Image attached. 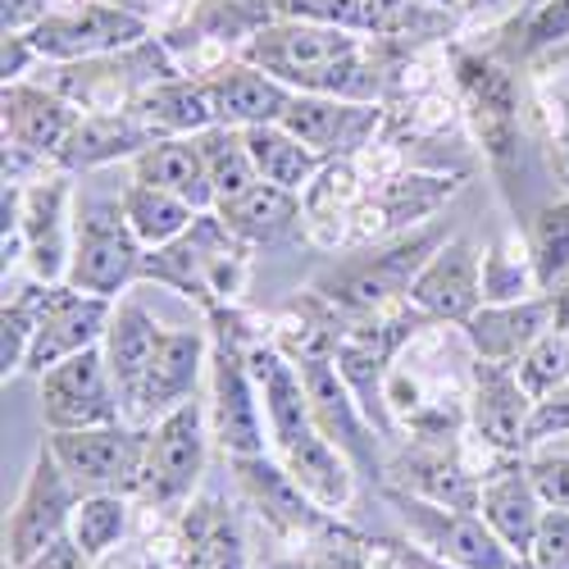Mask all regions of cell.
Instances as JSON below:
<instances>
[{"label": "cell", "mask_w": 569, "mask_h": 569, "mask_svg": "<svg viewBox=\"0 0 569 569\" xmlns=\"http://www.w3.org/2000/svg\"><path fill=\"white\" fill-rule=\"evenodd\" d=\"M219 219L228 223L232 237H242L247 247H273L282 237H292L306 219V206H301V192H288L278 182H256L251 192L232 197V201H219L214 206Z\"/></svg>", "instance_id": "30"}, {"label": "cell", "mask_w": 569, "mask_h": 569, "mask_svg": "<svg viewBox=\"0 0 569 569\" xmlns=\"http://www.w3.org/2000/svg\"><path fill=\"white\" fill-rule=\"evenodd\" d=\"M210 365V333L206 328H160V342L141 369L132 397L123 410L132 419H156L182 406L187 397H197V383Z\"/></svg>", "instance_id": "17"}, {"label": "cell", "mask_w": 569, "mask_h": 569, "mask_svg": "<svg viewBox=\"0 0 569 569\" xmlns=\"http://www.w3.org/2000/svg\"><path fill=\"white\" fill-rule=\"evenodd\" d=\"M178 569H247V538L219 497H201L182 515Z\"/></svg>", "instance_id": "29"}, {"label": "cell", "mask_w": 569, "mask_h": 569, "mask_svg": "<svg viewBox=\"0 0 569 569\" xmlns=\"http://www.w3.org/2000/svg\"><path fill=\"white\" fill-rule=\"evenodd\" d=\"M232 479L237 488L247 492V501L260 510V519L269 529L288 533V538H328L338 529V519L328 515L292 473L282 460H269L264 456H232Z\"/></svg>", "instance_id": "16"}, {"label": "cell", "mask_w": 569, "mask_h": 569, "mask_svg": "<svg viewBox=\"0 0 569 569\" xmlns=\"http://www.w3.org/2000/svg\"><path fill=\"white\" fill-rule=\"evenodd\" d=\"M51 10H56V0H0V28L6 32H32Z\"/></svg>", "instance_id": "52"}, {"label": "cell", "mask_w": 569, "mask_h": 569, "mask_svg": "<svg viewBox=\"0 0 569 569\" xmlns=\"http://www.w3.org/2000/svg\"><path fill=\"white\" fill-rule=\"evenodd\" d=\"M479 515L519 560H529L538 525L547 515V501L533 488V473H529L525 456H501L488 473H479Z\"/></svg>", "instance_id": "21"}, {"label": "cell", "mask_w": 569, "mask_h": 569, "mask_svg": "<svg viewBox=\"0 0 569 569\" xmlns=\"http://www.w3.org/2000/svg\"><path fill=\"white\" fill-rule=\"evenodd\" d=\"M506 0H465V14H488V10H501Z\"/></svg>", "instance_id": "57"}, {"label": "cell", "mask_w": 569, "mask_h": 569, "mask_svg": "<svg viewBox=\"0 0 569 569\" xmlns=\"http://www.w3.org/2000/svg\"><path fill=\"white\" fill-rule=\"evenodd\" d=\"M269 23H278L273 0H192V6H187L182 37L206 41L219 56L232 60V56H242Z\"/></svg>", "instance_id": "33"}, {"label": "cell", "mask_w": 569, "mask_h": 569, "mask_svg": "<svg viewBox=\"0 0 569 569\" xmlns=\"http://www.w3.org/2000/svg\"><path fill=\"white\" fill-rule=\"evenodd\" d=\"M110 315H114L110 297H91V292L69 288V282H56L51 301H46V315H41V328L32 338L23 373L41 378L46 369H56L60 360H69V356H78L87 347H101L106 328H110Z\"/></svg>", "instance_id": "20"}, {"label": "cell", "mask_w": 569, "mask_h": 569, "mask_svg": "<svg viewBox=\"0 0 569 569\" xmlns=\"http://www.w3.org/2000/svg\"><path fill=\"white\" fill-rule=\"evenodd\" d=\"M141 260H147V247L128 228L123 201L82 197L73 206V260L64 278L69 288L114 301L119 292H128L132 278H141Z\"/></svg>", "instance_id": "6"}, {"label": "cell", "mask_w": 569, "mask_h": 569, "mask_svg": "<svg viewBox=\"0 0 569 569\" xmlns=\"http://www.w3.org/2000/svg\"><path fill=\"white\" fill-rule=\"evenodd\" d=\"M529 473H533V488L547 506L569 510V456H533Z\"/></svg>", "instance_id": "51"}, {"label": "cell", "mask_w": 569, "mask_h": 569, "mask_svg": "<svg viewBox=\"0 0 569 569\" xmlns=\"http://www.w3.org/2000/svg\"><path fill=\"white\" fill-rule=\"evenodd\" d=\"M533 397L519 383L515 365L479 360L469 365V397H465V419L473 438L497 456H525V423H529Z\"/></svg>", "instance_id": "18"}, {"label": "cell", "mask_w": 569, "mask_h": 569, "mask_svg": "<svg viewBox=\"0 0 569 569\" xmlns=\"http://www.w3.org/2000/svg\"><path fill=\"white\" fill-rule=\"evenodd\" d=\"M278 19L292 23H328V28H351L365 32V0H273Z\"/></svg>", "instance_id": "47"}, {"label": "cell", "mask_w": 569, "mask_h": 569, "mask_svg": "<svg viewBox=\"0 0 569 569\" xmlns=\"http://www.w3.org/2000/svg\"><path fill=\"white\" fill-rule=\"evenodd\" d=\"M529 565L533 569H569V510L547 506L533 551H529Z\"/></svg>", "instance_id": "49"}, {"label": "cell", "mask_w": 569, "mask_h": 569, "mask_svg": "<svg viewBox=\"0 0 569 569\" xmlns=\"http://www.w3.org/2000/svg\"><path fill=\"white\" fill-rule=\"evenodd\" d=\"M415 310H423L433 323H465L473 310L483 306V260L465 237H451V242L419 269V278L410 282Z\"/></svg>", "instance_id": "23"}, {"label": "cell", "mask_w": 569, "mask_h": 569, "mask_svg": "<svg viewBox=\"0 0 569 569\" xmlns=\"http://www.w3.org/2000/svg\"><path fill=\"white\" fill-rule=\"evenodd\" d=\"M87 565H91V556L73 542V533H64L56 547H46L28 569H87Z\"/></svg>", "instance_id": "55"}, {"label": "cell", "mask_w": 569, "mask_h": 569, "mask_svg": "<svg viewBox=\"0 0 569 569\" xmlns=\"http://www.w3.org/2000/svg\"><path fill=\"white\" fill-rule=\"evenodd\" d=\"M456 82L465 91V106L479 128V141L497 164L515 156V114H519V91L515 78L492 56H456Z\"/></svg>", "instance_id": "25"}, {"label": "cell", "mask_w": 569, "mask_h": 569, "mask_svg": "<svg viewBox=\"0 0 569 569\" xmlns=\"http://www.w3.org/2000/svg\"><path fill=\"white\" fill-rule=\"evenodd\" d=\"M147 37H151V19L132 6H119V0H78V6L51 10L28 32L37 60L51 64L114 56L128 51V46H141Z\"/></svg>", "instance_id": "9"}, {"label": "cell", "mask_w": 569, "mask_h": 569, "mask_svg": "<svg viewBox=\"0 0 569 569\" xmlns=\"http://www.w3.org/2000/svg\"><path fill=\"white\" fill-rule=\"evenodd\" d=\"M210 410L187 397L182 406H173L169 415L156 419L151 429V447H147V469H141L137 497L164 510V506H182L192 497V488L206 473V447H210Z\"/></svg>", "instance_id": "11"}, {"label": "cell", "mask_w": 569, "mask_h": 569, "mask_svg": "<svg viewBox=\"0 0 569 569\" xmlns=\"http://www.w3.org/2000/svg\"><path fill=\"white\" fill-rule=\"evenodd\" d=\"M78 501H82V492L69 483V473L60 469L51 447L41 442V451L28 469V483L6 519V565L28 569L46 547H56L73 525Z\"/></svg>", "instance_id": "12"}, {"label": "cell", "mask_w": 569, "mask_h": 569, "mask_svg": "<svg viewBox=\"0 0 569 569\" xmlns=\"http://www.w3.org/2000/svg\"><path fill=\"white\" fill-rule=\"evenodd\" d=\"M51 288L56 282H23V288H6V310H0V378L23 373L28 365V351H32V338L41 328V315H46V301H51Z\"/></svg>", "instance_id": "39"}, {"label": "cell", "mask_w": 569, "mask_h": 569, "mask_svg": "<svg viewBox=\"0 0 569 569\" xmlns=\"http://www.w3.org/2000/svg\"><path fill=\"white\" fill-rule=\"evenodd\" d=\"M460 28V14L438 10L429 0H365V37L383 56L415 51L419 41H442Z\"/></svg>", "instance_id": "32"}, {"label": "cell", "mask_w": 569, "mask_h": 569, "mask_svg": "<svg viewBox=\"0 0 569 569\" xmlns=\"http://www.w3.org/2000/svg\"><path fill=\"white\" fill-rule=\"evenodd\" d=\"M565 41H569V0H542V6H533L519 51H525V56H542V51H551V46H565Z\"/></svg>", "instance_id": "48"}, {"label": "cell", "mask_w": 569, "mask_h": 569, "mask_svg": "<svg viewBox=\"0 0 569 569\" xmlns=\"http://www.w3.org/2000/svg\"><path fill=\"white\" fill-rule=\"evenodd\" d=\"M73 187L69 173L32 178L19 182V237H23V260L32 278L41 282H64L73 260Z\"/></svg>", "instance_id": "15"}, {"label": "cell", "mask_w": 569, "mask_h": 569, "mask_svg": "<svg viewBox=\"0 0 569 569\" xmlns=\"http://www.w3.org/2000/svg\"><path fill=\"white\" fill-rule=\"evenodd\" d=\"M529 256H533L538 288L556 292V282L569 273V197L538 210V219L529 228Z\"/></svg>", "instance_id": "42"}, {"label": "cell", "mask_w": 569, "mask_h": 569, "mask_svg": "<svg viewBox=\"0 0 569 569\" xmlns=\"http://www.w3.org/2000/svg\"><path fill=\"white\" fill-rule=\"evenodd\" d=\"M197 147H201L206 169H210V182H214V206L251 192V187L260 182V169L251 160V147H247V132L242 128L214 123V128L197 132Z\"/></svg>", "instance_id": "40"}, {"label": "cell", "mask_w": 569, "mask_h": 569, "mask_svg": "<svg viewBox=\"0 0 569 569\" xmlns=\"http://www.w3.org/2000/svg\"><path fill=\"white\" fill-rule=\"evenodd\" d=\"M533 114H538V128H542V141H547V160H551L556 178L569 192V101L556 97V91H538Z\"/></svg>", "instance_id": "46"}, {"label": "cell", "mask_w": 569, "mask_h": 569, "mask_svg": "<svg viewBox=\"0 0 569 569\" xmlns=\"http://www.w3.org/2000/svg\"><path fill=\"white\" fill-rule=\"evenodd\" d=\"M82 110L60 97L56 87H32V82H6L0 91V123H6V156H28V160H51L78 128Z\"/></svg>", "instance_id": "19"}, {"label": "cell", "mask_w": 569, "mask_h": 569, "mask_svg": "<svg viewBox=\"0 0 569 569\" xmlns=\"http://www.w3.org/2000/svg\"><path fill=\"white\" fill-rule=\"evenodd\" d=\"M160 132L147 128L132 110H114V114H82L78 128L69 132V141L56 156L60 173H87L114 160H137L147 147H156Z\"/></svg>", "instance_id": "27"}, {"label": "cell", "mask_w": 569, "mask_h": 569, "mask_svg": "<svg viewBox=\"0 0 569 569\" xmlns=\"http://www.w3.org/2000/svg\"><path fill=\"white\" fill-rule=\"evenodd\" d=\"M242 60L264 69L278 82H288L292 91H315V97L373 101L383 91L378 46L369 51L365 32H351V28L278 19L247 46Z\"/></svg>", "instance_id": "2"}, {"label": "cell", "mask_w": 569, "mask_h": 569, "mask_svg": "<svg viewBox=\"0 0 569 569\" xmlns=\"http://www.w3.org/2000/svg\"><path fill=\"white\" fill-rule=\"evenodd\" d=\"M251 373L260 383V401H264V419H269V442L278 451V460L288 465L292 479L328 510L338 515L351 506L356 497V465L319 433V423L310 415V397L301 383V369L269 342H256L247 351Z\"/></svg>", "instance_id": "1"}, {"label": "cell", "mask_w": 569, "mask_h": 569, "mask_svg": "<svg viewBox=\"0 0 569 569\" xmlns=\"http://www.w3.org/2000/svg\"><path fill=\"white\" fill-rule=\"evenodd\" d=\"M206 91H210V106H214V119L228 123V128H256V123H282L297 91L288 82L269 78L264 69L247 64L242 56H232L228 64L201 73Z\"/></svg>", "instance_id": "26"}, {"label": "cell", "mask_w": 569, "mask_h": 569, "mask_svg": "<svg viewBox=\"0 0 569 569\" xmlns=\"http://www.w3.org/2000/svg\"><path fill=\"white\" fill-rule=\"evenodd\" d=\"M69 533L91 560L110 556L119 547V538L128 533V497L123 492H87L73 510Z\"/></svg>", "instance_id": "41"}, {"label": "cell", "mask_w": 569, "mask_h": 569, "mask_svg": "<svg viewBox=\"0 0 569 569\" xmlns=\"http://www.w3.org/2000/svg\"><path fill=\"white\" fill-rule=\"evenodd\" d=\"M565 433H569V388L533 401L529 423H525V451L542 447L547 438H565Z\"/></svg>", "instance_id": "50"}, {"label": "cell", "mask_w": 569, "mask_h": 569, "mask_svg": "<svg viewBox=\"0 0 569 569\" xmlns=\"http://www.w3.org/2000/svg\"><path fill=\"white\" fill-rule=\"evenodd\" d=\"M247 132V147H251V160L260 169L264 182H278L288 192H306L315 182V173L328 164L319 151H310L297 132H288L282 123H256V128H242Z\"/></svg>", "instance_id": "37"}, {"label": "cell", "mask_w": 569, "mask_h": 569, "mask_svg": "<svg viewBox=\"0 0 569 569\" xmlns=\"http://www.w3.org/2000/svg\"><path fill=\"white\" fill-rule=\"evenodd\" d=\"M264 569H319L315 560H273V565H264Z\"/></svg>", "instance_id": "58"}, {"label": "cell", "mask_w": 569, "mask_h": 569, "mask_svg": "<svg viewBox=\"0 0 569 569\" xmlns=\"http://www.w3.org/2000/svg\"><path fill=\"white\" fill-rule=\"evenodd\" d=\"M551 301H556V328H565V333H569V273L556 282Z\"/></svg>", "instance_id": "56"}, {"label": "cell", "mask_w": 569, "mask_h": 569, "mask_svg": "<svg viewBox=\"0 0 569 569\" xmlns=\"http://www.w3.org/2000/svg\"><path fill=\"white\" fill-rule=\"evenodd\" d=\"M187 73L173 51L164 46V37H147L141 46L114 56H97V60H78V64H56V91L69 97L82 114H114V110H132V101L147 87Z\"/></svg>", "instance_id": "7"}, {"label": "cell", "mask_w": 569, "mask_h": 569, "mask_svg": "<svg viewBox=\"0 0 569 569\" xmlns=\"http://www.w3.org/2000/svg\"><path fill=\"white\" fill-rule=\"evenodd\" d=\"M456 192V178H429V173H401V178H388L383 187H373L369 197V210H373V242L383 232H397V228H415L419 219H429L442 201H451Z\"/></svg>", "instance_id": "36"}, {"label": "cell", "mask_w": 569, "mask_h": 569, "mask_svg": "<svg viewBox=\"0 0 569 569\" xmlns=\"http://www.w3.org/2000/svg\"><path fill=\"white\" fill-rule=\"evenodd\" d=\"M32 60H37V51H32L28 32H6V41H0V78H6V82H23V73H28Z\"/></svg>", "instance_id": "53"}, {"label": "cell", "mask_w": 569, "mask_h": 569, "mask_svg": "<svg viewBox=\"0 0 569 569\" xmlns=\"http://www.w3.org/2000/svg\"><path fill=\"white\" fill-rule=\"evenodd\" d=\"M37 383H41V419L51 433L101 429V423L123 419V401H119V388L110 378L101 347H87V351L60 360L56 369H46Z\"/></svg>", "instance_id": "14"}, {"label": "cell", "mask_w": 569, "mask_h": 569, "mask_svg": "<svg viewBox=\"0 0 569 569\" xmlns=\"http://www.w3.org/2000/svg\"><path fill=\"white\" fill-rule=\"evenodd\" d=\"M447 242L451 237H447L442 223L415 228L406 237H392V242H373L365 251H351V256L333 260L328 269H319L315 282H310V292H319L347 319L383 315L392 301L410 297V282L419 278V269L429 264Z\"/></svg>", "instance_id": "3"}, {"label": "cell", "mask_w": 569, "mask_h": 569, "mask_svg": "<svg viewBox=\"0 0 569 569\" xmlns=\"http://www.w3.org/2000/svg\"><path fill=\"white\" fill-rule=\"evenodd\" d=\"M360 201V178H356V156H342V160H328L315 182L306 187V219L310 223H333L342 214H351V206Z\"/></svg>", "instance_id": "44"}, {"label": "cell", "mask_w": 569, "mask_h": 569, "mask_svg": "<svg viewBox=\"0 0 569 569\" xmlns=\"http://www.w3.org/2000/svg\"><path fill=\"white\" fill-rule=\"evenodd\" d=\"M132 178L182 197L192 210H214V182L197 137H160L156 147H147L132 160Z\"/></svg>", "instance_id": "31"}, {"label": "cell", "mask_w": 569, "mask_h": 569, "mask_svg": "<svg viewBox=\"0 0 569 569\" xmlns=\"http://www.w3.org/2000/svg\"><path fill=\"white\" fill-rule=\"evenodd\" d=\"M356 547H360V533H347L342 525L328 533V551L315 560L319 569H360V556H356Z\"/></svg>", "instance_id": "54"}, {"label": "cell", "mask_w": 569, "mask_h": 569, "mask_svg": "<svg viewBox=\"0 0 569 569\" xmlns=\"http://www.w3.org/2000/svg\"><path fill=\"white\" fill-rule=\"evenodd\" d=\"M123 214H128V228L137 232V242L147 247V251H156V247H169L173 237H182L187 228H192V219L201 214V210H192L182 197H173V192H160V187H151V182H128L123 187Z\"/></svg>", "instance_id": "38"}, {"label": "cell", "mask_w": 569, "mask_h": 569, "mask_svg": "<svg viewBox=\"0 0 569 569\" xmlns=\"http://www.w3.org/2000/svg\"><path fill=\"white\" fill-rule=\"evenodd\" d=\"M515 373L525 392L533 401L551 397V392H565L569 388V333L565 328H547V333L515 360Z\"/></svg>", "instance_id": "43"}, {"label": "cell", "mask_w": 569, "mask_h": 569, "mask_svg": "<svg viewBox=\"0 0 569 569\" xmlns=\"http://www.w3.org/2000/svg\"><path fill=\"white\" fill-rule=\"evenodd\" d=\"M132 114L147 128H156L160 137H197V132L219 123L214 106H210V91L197 73H178V78L147 87L132 101Z\"/></svg>", "instance_id": "34"}, {"label": "cell", "mask_w": 569, "mask_h": 569, "mask_svg": "<svg viewBox=\"0 0 569 569\" xmlns=\"http://www.w3.org/2000/svg\"><path fill=\"white\" fill-rule=\"evenodd\" d=\"M247 338H242V315L232 306L210 310V438L219 451L232 456H264V401L260 383L247 360Z\"/></svg>", "instance_id": "5"}, {"label": "cell", "mask_w": 569, "mask_h": 569, "mask_svg": "<svg viewBox=\"0 0 569 569\" xmlns=\"http://www.w3.org/2000/svg\"><path fill=\"white\" fill-rule=\"evenodd\" d=\"M301 383H306V397H310V415L319 423V433L333 442L351 465L360 479H369L378 492L388 488V460L378 451V429L369 423V415L360 410L356 392L347 388V378L338 373L333 360H301Z\"/></svg>", "instance_id": "13"}, {"label": "cell", "mask_w": 569, "mask_h": 569, "mask_svg": "<svg viewBox=\"0 0 569 569\" xmlns=\"http://www.w3.org/2000/svg\"><path fill=\"white\" fill-rule=\"evenodd\" d=\"M429 6H438V10H451V14H465V0H429Z\"/></svg>", "instance_id": "59"}, {"label": "cell", "mask_w": 569, "mask_h": 569, "mask_svg": "<svg viewBox=\"0 0 569 569\" xmlns=\"http://www.w3.org/2000/svg\"><path fill=\"white\" fill-rule=\"evenodd\" d=\"M533 6H542V0H533Z\"/></svg>", "instance_id": "61"}, {"label": "cell", "mask_w": 569, "mask_h": 569, "mask_svg": "<svg viewBox=\"0 0 569 569\" xmlns=\"http://www.w3.org/2000/svg\"><path fill=\"white\" fill-rule=\"evenodd\" d=\"M141 569H160V565H151V560H147V565H141Z\"/></svg>", "instance_id": "60"}, {"label": "cell", "mask_w": 569, "mask_h": 569, "mask_svg": "<svg viewBox=\"0 0 569 569\" xmlns=\"http://www.w3.org/2000/svg\"><path fill=\"white\" fill-rule=\"evenodd\" d=\"M119 6H128V0H119Z\"/></svg>", "instance_id": "62"}, {"label": "cell", "mask_w": 569, "mask_h": 569, "mask_svg": "<svg viewBox=\"0 0 569 569\" xmlns=\"http://www.w3.org/2000/svg\"><path fill=\"white\" fill-rule=\"evenodd\" d=\"M51 456L69 473V483L87 492H123L137 497L141 469H147L151 429H128V423H101V429H69L46 438Z\"/></svg>", "instance_id": "10"}, {"label": "cell", "mask_w": 569, "mask_h": 569, "mask_svg": "<svg viewBox=\"0 0 569 569\" xmlns=\"http://www.w3.org/2000/svg\"><path fill=\"white\" fill-rule=\"evenodd\" d=\"M383 123V110L373 101H342V97H315V91H297L282 128L297 132L310 151H319L323 160H342V156H360L369 147V137Z\"/></svg>", "instance_id": "22"}, {"label": "cell", "mask_w": 569, "mask_h": 569, "mask_svg": "<svg viewBox=\"0 0 569 569\" xmlns=\"http://www.w3.org/2000/svg\"><path fill=\"white\" fill-rule=\"evenodd\" d=\"M383 497L401 515L406 533L451 569H533L483 525L479 510H451L438 501H423L406 488H383Z\"/></svg>", "instance_id": "8"}, {"label": "cell", "mask_w": 569, "mask_h": 569, "mask_svg": "<svg viewBox=\"0 0 569 569\" xmlns=\"http://www.w3.org/2000/svg\"><path fill=\"white\" fill-rule=\"evenodd\" d=\"M156 342H160V323L151 319V310L141 306L137 297H123L114 306V315H110L106 342H101L106 365H110V378H114V388H119V401L132 397V388H137L141 369H147Z\"/></svg>", "instance_id": "35"}, {"label": "cell", "mask_w": 569, "mask_h": 569, "mask_svg": "<svg viewBox=\"0 0 569 569\" xmlns=\"http://www.w3.org/2000/svg\"><path fill=\"white\" fill-rule=\"evenodd\" d=\"M388 488H406L451 510H479V473L442 447H415L388 465Z\"/></svg>", "instance_id": "28"}, {"label": "cell", "mask_w": 569, "mask_h": 569, "mask_svg": "<svg viewBox=\"0 0 569 569\" xmlns=\"http://www.w3.org/2000/svg\"><path fill=\"white\" fill-rule=\"evenodd\" d=\"M547 328H556V301L551 292L542 297H525V301H483L473 310L460 333L469 342V351L479 360H497V365H515L525 356Z\"/></svg>", "instance_id": "24"}, {"label": "cell", "mask_w": 569, "mask_h": 569, "mask_svg": "<svg viewBox=\"0 0 569 569\" xmlns=\"http://www.w3.org/2000/svg\"><path fill=\"white\" fill-rule=\"evenodd\" d=\"M515 242L492 247V256L483 260V301H525V297H542L538 288V273H533V256L525 251H510Z\"/></svg>", "instance_id": "45"}, {"label": "cell", "mask_w": 569, "mask_h": 569, "mask_svg": "<svg viewBox=\"0 0 569 569\" xmlns=\"http://www.w3.org/2000/svg\"><path fill=\"white\" fill-rule=\"evenodd\" d=\"M141 278L164 282V288L197 301L206 315L219 306H232L247 282V242L232 237L219 210H201L182 237L169 247H156L141 260Z\"/></svg>", "instance_id": "4"}]
</instances>
